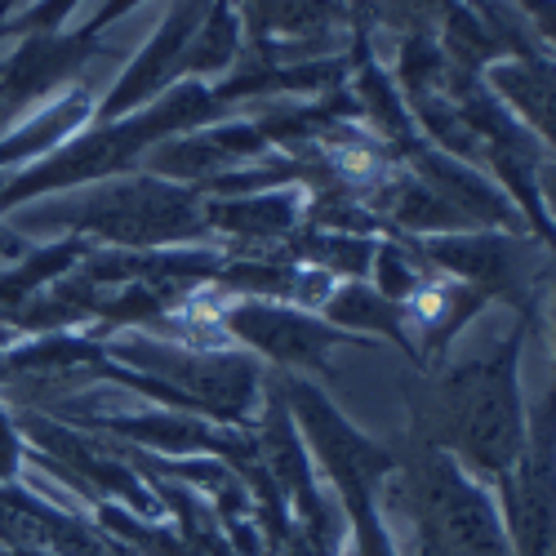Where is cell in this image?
I'll return each mask as SVG.
<instances>
[{
	"mask_svg": "<svg viewBox=\"0 0 556 556\" xmlns=\"http://www.w3.org/2000/svg\"><path fill=\"white\" fill-rule=\"evenodd\" d=\"M521 343L526 326H513V334L490 356L463 361L428 392L414 396V428L432 450H454L490 477L517 468L526 450V414L517 392Z\"/></svg>",
	"mask_w": 556,
	"mask_h": 556,
	"instance_id": "6da1fadb",
	"label": "cell"
},
{
	"mask_svg": "<svg viewBox=\"0 0 556 556\" xmlns=\"http://www.w3.org/2000/svg\"><path fill=\"white\" fill-rule=\"evenodd\" d=\"M223 112V103L214 99V89H205L201 80H178V89L143 112H129L121 121H103L99 129H89L72 143H63L59 152L40 156L36 165H27L18 178L0 182V214L18 201H31L40 192H59V188H80V182H99L112 174H125L143 152H152L156 143L174 138L178 129H197L205 121H214Z\"/></svg>",
	"mask_w": 556,
	"mask_h": 556,
	"instance_id": "7a4b0ae2",
	"label": "cell"
},
{
	"mask_svg": "<svg viewBox=\"0 0 556 556\" xmlns=\"http://www.w3.org/2000/svg\"><path fill=\"white\" fill-rule=\"evenodd\" d=\"M14 231H76L99 237L125 250H156L174 241H192L205 231V205L192 188H178L169 178H121L89 188L67 201L23 205L10 218Z\"/></svg>",
	"mask_w": 556,
	"mask_h": 556,
	"instance_id": "3957f363",
	"label": "cell"
},
{
	"mask_svg": "<svg viewBox=\"0 0 556 556\" xmlns=\"http://www.w3.org/2000/svg\"><path fill=\"white\" fill-rule=\"evenodd\" d=\"M405 494H392L409 507L414 534L428 556H513L507 530L494 503L463 477V468L445 454L424 445L401 472Z\"/></svg>",
	"mask_w": 556,
	"mask_h": 556,
	"instance_id": "277c9868",
	"label": "cell"
},
{
	"mask_svg": "<svg viewBox=\"0 0 556 556\" xmlns=\"http://www.w3.org/2000/svg\"><path fill=\"white\" fill-rule=\"evenodd\" d=\"M281 396L290 401V419H299L320 454V463L330 468V477L339 481L343 490V503H348V513L361 530V556H396L383 526H379V507H375V490L388 472H396V458L375 445V441H365L343 414L320 396L312 383L303 379H286L281 383Z\"/></svg>",
	"mask_w": 556,
	"mask_h": 556,
	"instance_id": "5b68a950",
	"label": "cell"
},
{
	"mask_svg": "<svg viewBox=\"0 0 556 556\" xmlns=\"http://www.w3.org/2000/svg\"><path fill=\"white\" fill-rule=\"evenodd\" d=\"M116 361L152 369L174 392L192 401V409H210L214 419H241L258 388V365L245 356H210V352H178L165 343H116Z\"/></svg>",
	"mask_w": 556,
	"mask_h": 556,
	"instance_id": "8992f818",
	"label": "cell"
},
{
	"mask_svg": "<svg viewBox=\"0 0 556 556\" xmlns=\"http://www.w3.org/2000/svg\"><path fill=\"white\" fill-rule=\"evenodd\" d=\"M223 326L241 343L258 348L263 356L281 365H299V369H320V361H326L334 343H348V334H339L326 320H316L299 307L267 303V299H250L241 307L223 312Z\"/></svg>",
	"mask_w": 556,
	"mask_h": 556,
	"instance_id": "52a82bcc",
	"label": "cell"
},
{
	"mask_svg": "<svg viewBox=\"0 0 556 556\" xmlns=\"http://www.w3.org/2000/svg\"><path fill=\"white\" fill-rule=\"evenodd\" d=\"M210 5H214V0H174L169 14H165V23H161V31L152 36V45L125 67V76L112 85V94L103 99V108H99L103 121L129 116L138 103L156 99L169 80H178L182 50L192 45V36H197V27L205 23Z\"/></svg>",
	"mask_w": 556,
	"mask_h": 556,
	"instance_id": "ba28073f",
	"label": "cell"
},
{
	"mask_svg": "<svg viewBox=\"0 0 556 556\" xmlns=\"http://www.w3.org/2000/svg\"><path fill=\"white\" fill-rule=\"evenodd\" d=\"M428 258L445 263L450 271H458L463 281H472V290L517 299L521 312H530V294H526V267H521V245L513 237H450V241H428L424 245Z\"/></svg>",
	"mask_w": 556,
	"mask_h": 556,
	"instance_id": "9c48e42d",
	"label": "cell"
},
{
	"mask_svg": "<svg viewBox=\"0 0 556 556\" xmlns=\"http://www.w3.org/2000/svg\"><path fill=\"white\" fill-rule=\"evenodd\" d=\"M94 112V94L85 85H72L67 94H59L50 108H40L36 116H27L18 129H10V138H0V169L23 165L31 156H50L63 148V138L72 129H80Z\"/></svg>",
	"mask_w": 556,
	"mask_h": 556,
	"instance_id": "30bf717a",
	"label": "cell"
},
{
	"mask_svg": "<svg viewBox=\"0 0 556 556\" xmlns=\"http://www.w3.org/2000/svg\"><path fill=\"white\" fill-rule=\"evenodd\" d=\"M231 10L241 14V27L258 50H267L276 36L299 40L330 31L343 18V0H231Z\"/></svg>",
	"mask_w": 556,
	"mask_h": 556,
	"instance_id": "8fae6325",
	"label": "cell"
},
{
	"mask_svg": "<svg viewBox=\"0 0 556 556\" xmlns=\"http://www.w3.org/2000/svg\"><path fill=\"white\" fill-rule=\"evenodd\" d=\"M299 223V205L286 192L271 197H245V201H210L205 205V227H223L241 241H271L286 237Z\"/></svg>",
	"mask_w": 556,
	"mask_h": 556,
	"instance_id": "7c38bea8",
	"label": "cell"
},
{
	"mask_svg": "<svg viewBox=\"0 0 556 556\" xmlns=\"http://www.w3.org/2000/svg\"><path fill=\"white\" fill-rule=\"evenodd\" d=\"M326 316L330 326L339 320V326L356 330V334H388L396 339L401 348H409V334H405V307L383 299L379 290L369 286H348V290H334L330 303H326Z\"/></svg>",
	"mask_w": 556,
	"mask_h": 556,
	"instance_id": "4fadbf2b",
	"label": "cell"
},
{
	"mask_svg": "<svg viewBox=\"0 0 556 556\" xmlns=\"http://www.w3.org/2000/svg\"><path fill=\"white\" fill-rule=\"evenodd\" d=\"M241 50V14L231 10V0H214L205 23L197 27L192 45L182 50L178 76H197V72H223Z\"/></svg>",
	"mask_w": 556,
	"mask_h": 556,
	"instance_id": "5bb4252c",
	"label": "cell"
},
{
	"mask_svg": "<svg viewBox=\"0 0 556 556\" xmlns=\"http://www.w3.org/2000/svg\"><path fill=\"white\" fill-rule=\"evenodd\" d=\"M494 85L507 89V99H513L521 112H530L534 125L556 143V67H547L539 59H526L517 67H498Z\"/></svg>",
	"mask_w": 556,
	"mask_h": 556,
	"instance_id": "9a60e30c",
	"label": "cell"
},
{
	"mask_svg": "<svg viewBox=\"0 0 556 556\" xmlns=\"http://www.w3.org/2000/svg\"><path fill=\"white\" fill-rule=\"evenodd\" d=\"M303 254H312V258H320L326 267H334V271H348V276H361L365 271V263H369V241H361V237H312L307 245H303Z\"/></svg>",
	"mask_w": 556,
	"mask_h": 556,
	"instance_id": "2e32d148",
	"label": "cell"
},
{
	"mask_svg": "<svg viewBox=\"0 0 556 556\" xmlns=\"http://www.w3.org/2000/svg\"><path fill=\"white\" fill-rule=\"evenodd\" d=\"M379 294L392 299V303H405L414 294V276H409V263H401V254L388 245L379 250Z\"/></svg>",
	"mask_w": 556,
	"mask_h": 556,
	"instance_id": "e0dca14e",
	"label": "cell"
},
{
	"mask_svg": "<svg viewBox=\"0 0 556 556\" xmlns=\"http://www.w3.org/2000/svg\"><path fill=\"white\" fill-rule=\"evenodd\" d=\"M138 5H143V0H103V10H99L94 18H89L80 31H85V36H99V31H108L116 18H125V14H129V10H138Z\"/></svg>",
	"mask_w": 556,
	"mask_h": 556,
	"instance_id": "ac0fdd59",
	"label": "cell"
},
{
	"mask_svg": "<svg viewBox=\"0 0 556 556\" xmlns=\"http://www.w3.org/2000/svg\"><path fill=\"white\" fill-rule=\"evenodd\" d=\"M14 463H18V441H14V428L5 419V409H0V472H14Z\"/></svg>",
	"mask_w": 556,
	"mask_h": 556,
	"instance_id": "d6986e66",
	"label": "cell"
},
{
	"mask_svg": "<svg viewBox=\"0 0 556 556\" xmlns=\"http://www.w3.org/2000/svg\"><path fill=\"white\" fill-rule=\"evenodd\" d=\"M547 401H556V303H552V392Z\"/></svg>",
	"mask_w": 556,
	"mask_h": 556,
	"instance_id": "ffe728a7",
	"label": "cell"
},
{
	"mask_svg": "<svg viewBox=\"0 0 556 556\" xmlns=\"http://www.w3.org/2000/svg\"><path fill=\"white\" fill-rule=\"evenodd\" d=\"M543 188L552 197V210H556V165H543Z\"/></svg>",
	"mask_w": 556,
	"mask_h": 556,
	"instance_id": "44dd1931",
	"label": "cell"
},
{
	"mask_svg": "<svg viewBox=\"0 0 556 556\" xmlns=\"http://www.w3.org/2000/svg\"><path fill=\"white\" fill-rule=\"evenodd\" d=\"M0 237H5V227H0ZM5 254H18V241H0V258Z\"/></svg>",
	"mask_w": 556,
	"mask_h": 556,
	"instance_id": "7402d4cb",
	"label": "cell"
}]
</instances>
